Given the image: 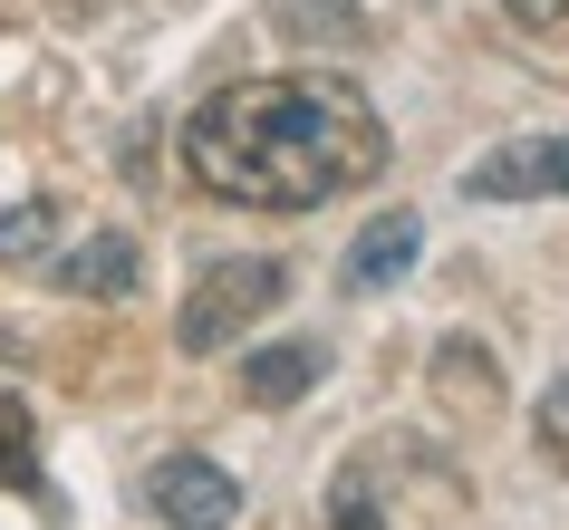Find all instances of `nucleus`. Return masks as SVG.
Instances as JSON below:
<instances>
[{"label":"nucleus","mask_w":569,"mask_h":530,"mask_svg":"<svg viewBox=\"0 0 569 530\" xmlns=\"http://www.w3.org/2000/svg\"><path fill=\"white\" fill-rule=\"evenodd\" d=\"M387 164V126L348 78H251L193 107L183 126V174L212 203H261V212H309L367 183Z\"/></svg>","instance_id":"f257e3e1"},{"label":"nucleus","mask_w":569,"mask_h":530,"mask_svg":"<svg viewBox=\"0 0 569 530\" xmlns=\"http://www.w3.org/2000/svg\"><path fill=\"white\" fill-rule=\"evenodd\" d=\"M280 299H290V270H280V261H222V270H203L193 299L174 309V348L183 357H222L241 328L270 319Z\"/></svg>","instance_id":"f03ea898"},{"label":"nucleus","mask_w":569,"mask_h":530,"mask_svg":"<svg viewBox=\"0 0 569 530\" xmlns=\"http://www.w3.org/2000/svg\"><path fill=\"white\" fill-rule=\"evenodd\" d=\"M463 193L473 203H550V193H569V136H511V146L473 154Z\"/></svg>","instance_id":"7ed1b4c3"},{"label":"nucleus","mask_w":569,"mask_h":530,"mask_svg":"<svg viewBox=\"0 0 569 530\" xmlns=\"http://www.w3.org/2000/svg\"><path fill=\"white\" fill-rule=\"evenodd\" d=\"M146 511L174 530H232L241 511V482L222 463H203V453H164V463L146 472Z\"/></svg>","instance_id":"20e7f679"},{"label":"nucleus","mask_w":569,"mask_h":530,"mask_svg":"<svg viewBox=\"0 0 569 530\" xmlns=\"http://www.w3.org/2000/svg\"><path fill=\"white\" fill-rule=\"evenodd\" d=\"M416 251H425V222H416V212H406V203L377 212V222L348 241V290H387V280H406Z\"/></svg>","instance_id":"39448f33"},{"label":"nucleus","mask_w":569,"mask_h":530,"mask_svg":"<svg viewBox=\"0 0 569 530\" xmlns=\"http://www.w3.org/2000/svg\"><path fill=\"white\" fill-rule=\"evenodd\" d=\"M319 367H329V348H319V338L251 348V357H241V396H251V406H300L309 386H319Z\"/></svg>","instance_id":"423d86ee"},{"label":"nucleus","mask_w":569,"mask_h":530,"mask_svg":"<svg viewBox=\"0 0 569 530\" xmlns=\"http://www.w3.org/2000/svg\"><path fill=\"white\" fill-rule=\"evenodd\" d=\"M59 290H78V299H126V290H136V241H126V232H88V241L59 261Z\"/></svg>","instance_id":"0eeeda50"},{"label":"nucleus","mask_w":569,"mask_h":530,"mask_svg":"<svg viewBox=\"0 0 569 530\" xmlns=\"http://www.w3.org/2000/svg\"><path fill=\"white\" fill-rule=\"evenodd\" d=\"M39 482V424L20 396H0V492H30Z\"/></svg>","instance_id":"6e6552de"},{"label":"nucleus","mask_w":569,"mask_h":530,"mask_svg":"<svg viewBox=\"0 0 569 530\" xmlns=\"http://www.w3.org/2000/svg\"><path fill=\"white\" fill-rule=\"evenodd\" d=\"M329 530H387V511H377V472H367V463H348L329 482Z\"/></svg>","instance_id":"1a4fd4ad"},{"label":"nucleus","mask_w":569,"mask_h":530,"mask_svg":"<svg viewBox=\"0 0 569 530\" xmlns=\"http://www.w3.org/2000/svg\"><path fill=\"white\" fill-rule=\"evenodd\" d=\"M531 443H540V463H550V472H569V377H550V386H540Z\"/></svg>","instance_id":"9d476101"},{"label":"nucleus","mask_w":569,"mask_h":530,"mask_svg":"<svg viewBox=\"0 0 569 530\" xmlns=\"http://www.w3.org/2000/svg\"><path fill=\"white\" fill-rule=\"evenodd\" d=\"M49 232H59V203L0 212V261H39V251H49Z\"/></svg>","instance_id":"9b49d317"},{"label":"nucleus","mask_w":569,"mask_h":530,"mask_svg":"<svg viewBox=\"0 0 569 530\" xmlns=\"http://www.w3.org/2000/svg\"><path fill=\"white\" fill-rule=\"evenodd\" d=\"M270 20H280V30H338V39H358V10H348V0H270Z\"/></svg>","instance_id":"f8f14e48"},{"label":"nucleus","mask_w":569,"mask_h":530,"mask_svg":"<svg viewBox=\"0 0 569 530\" xmlns=\"http://www.w3.org/2000/svg\"><path fill=\"white\" fill-rule=\"evenodd\" d=\"M502 10L521 20V30H560V20H569V0H502Z\"/></svg>","instance_id":"ddd939ff"}]
</instances>
